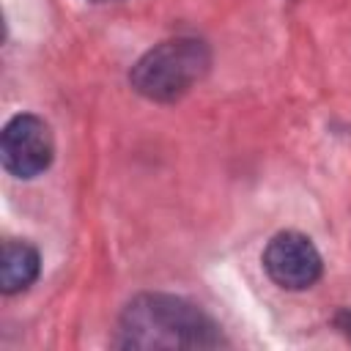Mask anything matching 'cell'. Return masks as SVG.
<instances>
[{
    "label": "cell",
    "mask_w": 351,
    "mask_h": 351,
    "mask_svg": "<svg viewBox=\"0 0 351 351\" xmlns=\"http://www.w3.org/2000/svg\"><path fill=\"white\" fill-rule=\"evenodd\" d=\"M217 321L197 304L173 293L134 296L118 321V348H217L222 346Z\"/></svg>",
    "instance_id": "1"
},
{
    "label": "cell",
    "mask_w": 351,
    "mask_h": 351,
    "mask_svg": "<svg viewBox=\"0 0 351 351\" xmlns=\"http://www.w3.org/2000/svg\"><path fill=\"white\" fill-rule=\"evenodd\" d=\"M211 66L206 41L192 36L167 38L151 47L129 71L132 88L151 101H176L192 90Z\"/></svg>",
    "instance_id": "2"
},
{
    "label": "cell",
    "mask_w": 351,
    "mask_h": 351,
    "mask_svg": "<svg viewBox=\"0 0 351 351\" xmlns=\"http://www.w3.org/2000/svg\"><path fill=\"white\" fill-rule=\"evenodd\" d=\"M55 140L44 118L22 112L14 115L0 134V159L14 178H36L52 165Z\"/></svg>",
    "instance_id": "3"
},
{
    "label": "cell",
    "mask_w": 351,
    "mask_h": 351,
    "mask_svg": "<svg viewBox=\"0 0 351 351\" xmlns=\"http://www.w3.org/2000/svg\"><path fill=\"white\" fill-rule=\"evenodd\" d=\"M263 269L274 285L285 291H304L318 282L324 271V261L315 244L304 233L282 230L266 244Z\"/></svg>",
    "instance_id": "4"
},
{
    "label": "cell",
    "mask_w": 351,
    "mask_h": 351,
    "mask_svg": "<svg viewBox=\"0 0 351 351\" xmlns=\"http://www.w3.org/2000/svg\"><path fill=\"white\" fill-rule=\"evenodd\" d=\"M41 258L38 250L27 241H5L3 244V258H0V288L3 293H19L30 288L38 277Z\"/></svg>",
    "instance_id": "5"
},
{
    "label": "cell",
    "mask_w": 351,
    "mask_h": 351,
    "mask_svg": "<svg viewBox=\"0 0 351 351\" xmlns=\"http://www.w3.org/2000/svg\"><path fill=\"white\" fill-rule=\"evenodd\" d=\"M93 3H104V0H93Z\"/></svg>",
    "instance_id": "6"
}]
</instances>
